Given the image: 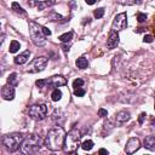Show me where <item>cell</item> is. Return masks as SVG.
<instances>
[{
  "instance_id": "6da1fadb",
  "label": "cell",
  "mask_w": 155,
  "mask_h": 155,
  "mask_svg": "<svg viewBox=\"0 0 155 155\" xmlns=\"http://www.w3.org/2000/svg\"><path fill=\"white\" fill-rule=\"evenodd\" d=\"M64 139H65V131L62 126H57L51 128L45 138V145L47 149L52 150V151H57L63 149V144H64Z\"/></svg>"
},
{
  "instance_id": "7a4b0ae2",
  "label": "cell",
  "mask_w": 155,
  "mask_h": 155,
  "mask_svg": "<svg viewBox=\"0 0 155 155\" xmlns=\"http://www.w3.org/2000/svg\"><path fill=\"white\" fill-rule=\"evenodd\" d=\"M42 145V139L39 134H35V133H31V134H28L25 136L22 145H21V153L23 154H35L40 150Z\"/></svg>"
},
{
  "instance_id": "3957f363",
  "label": "cell",
  "mask_w": 155,
  "mask_h": 155,
  "mask_svg": "<svg viewBox=\"0 0 155 155\" xmlns=\"http://www.w3.org/2000/svg\"><path fill=\"white\" fill-rule=\"evenodd\" d=\"M28 25H29L30 39L34 42V45H36V46H45L47 36L45 35V33L42 30V25H40L39 23H36L34 21H29Z\"/></svg>"
},
{
  "instance_id": "277c9868",
  "label": "cell",
  "mask_w": 155,
  "mask_h": 155,
  "mask_svg": "<svg viewBox=\"0 0 155 155\" xmlns=\"http://www.w3.org/2000/svg\"><path fill=\"white\" fill-rule=\"evenodd\" d=\"M80 138H81V132L78 128H73L71 131L65 134L64 144H63V150L65 153H74L80 144Z\"/></svg>"
},
{
  "instance_id": "5b68a950",
  "label": "cell",
  "mask_w": 155,
  "mask_h": 155,
  "mask_svg": "<svg viewBox=\"0 0 155 155\" xmlns=\"http://www.w3.org/2000/svg\"><path fill=\"white\" fill-rule=\"evenodd\" d=\"M24 138L25 136H23L22 133H11L2 138V144L8 151H16L21 148Z\"/></svg>"
},
{
  "instance_id": "8992f818",
  "label": "cell",
  "mask_w": 155,
  "mask_h": 155,
  "mask_svg": "<svg viewBox=\"0 0 155 155\" xmlns=\"http://www.w3.org/2000/svg\"><path fill=\"white\" fill-rule=\"evenodd\" d=\"M28 115L34 120H42L47 115V105L46 104H34L28 109Z\"/></svg>"
},
{
  "instance_id": "52a82bcc",
  "label": "cell",
  "mask_w": 155,
  "mask_h": 155,
  "mask_svg": "<svg viewBox=\"0 0 155 155\" xmlns=\"http://www.w3.org/2000/svg\"><path fill=\"white\" fill-rule=\"evenodd\" d=\"M46 64H47V58L46 57H42V56L41 57H36V58H34L29 63V65L25 69V71L27 73H30V74L40 73V71H42L46 68Z\"/></svg>"
},
{
  "instance_id": "ba28073f",
  "label": "cell",
  "mask_w": 155,
  "mask_h": 155,
  "mask_svg": "<svg viewBox=\"0 0 155 155\" xmlns=\"http://www.w3.org/2000/svg\"><path fill=\"white\" fill-rule=\"evenodd\" d=\"M126 27H127V15L125 12L116 15L114 17V19H113L111 29L113 30H116V31H120V30L126 29Z\"/></svg>"
},
{
  "instance_id": "9c48e42d",
  "label": "cell",
  "mask_w": 155,
  "mask_h": 155,
  "mask_svg": "<svg viewBox=\"0 0 155 155\" xmlns=\"http://www.w3.org/2000/svg\"><path fill=\"white\" fill-rule=\"evenodd\" d=\"M119 41H120L119 33L116 30H113L111 29L109 31V35H108V39H107V47L109 50H113V48H115L119 45Z\"/></svg>"
},
{
  "instance_id": "30bf717a",
  "label": "cell",
  "mask_w": 155,
  "mask_h": 155,
  "mask_svg": "<svg viewBox=\"0 0 155 155\" xmlns=\"http://www.w3.org/2000/svg\"><path fill=\"white\" fill-rule=\"evenodd\" d=\"M139 148H140V142H139V139L132 137V138H130V139L127 140L126 147H125V151H126L127 154H133V153H136Z\"/></svg>"
},
{
  "instance_id": "8fae6325",
  "label": "cell",
  "mask_w": 155,
  "mask_h": 155,
  "mask_svg": "<svg viewBox=\"0 0 155 155\" xmlns=\"http://www.w3.org/2000/svg\"><path fill=\"white\" fill-rule=\"evenodd\" d=\"M46 82L48 86H53V87H61L67 85V79L62 75H54L50 79H46Z\"/></svg>"
},
{
  "instance_id": "7c38bea8",
  "label": "cell",
  "mask_w": 155,
  "mask_h": 155,
  "mask_svg": "<svg viewBox=\"0 0 155 155\" xmlns=\"http://www.w3.org/2000/svg\"><path fill=\"white\" fill-rule=\"evenodd\" d=\"M56 4V0H48V1H38V0H29L28 1V5L29 6H35L39 11H42L45 10L46 7L48 6H52Z\"/></svg>"
},
{
  "instance_id": "4fadbf2b",
  "label": "cell",
  "mask_w": 155,
  "mask_h": 155,
  "mask_svg": "<svg viewBox=\"0 0 155 155\" xmlns=\"http://www.w3.org/2000/svg\"><path fill=\"white\" fill-rule=\"evenodd\" d=\"M1 96L5 101H12L15 98V86L13 85H5L1 90Z\"/></svg>"
},
{
  "instance_id": "5bb4252c",
  "label": "cell",
  "mask_w": 155,
  "mask_h": 155,
  "mask_svg": "<svg viewBox=\"0 0 155 155\" xmlns=\"http://www.w3.org/2000/svg\"><path fill=\"white\" fill-rule=\"evenodd\" d=\"M130 119H131V115H130V113L126 111V110L119 111V113L116 114V116H115V120H116V124H117V125H122V124L127 122Z\"/></svg>"
},
{
  "instance_id": "9a60e30c",
  "label": "cell",
  "mask_w": 155,
  "mask_h": 155,
  "mask_svg": "<svg viewBox=\"0 0 155 155\" xmlns=\"http://www.w3.org/2000/svg\"><path fill=\"white\" fill-rule=\"evenodd\" d=\"M29 56H30V51L27 50V51H24V52H22V53H19L18 56L15 57V63L18 64V65H22V64H24V63L28 62Z\"/></svg>"
},
{
  "instance_id": "2e32d148",
  "label": "cell",
  "mask_w": 155,
  "mask_h": 155,
  "mask_svg": "<svg viewBox=\"0 0 155 155\" xmlns=\"http://www.w3.org/2000/svg\"><path fill=\"white\" fill-rule=\"evenodd\" d=\"M143 144H144V147H145L147 149L154 151V150H155V137H154V136H148V137H145Z\"/></svg>"
},
{
  "instance_id": "e0dca14e",
  "label": "cell",
  "mask_w": 155,
  "mask_h": 155,
  "mask_svg": "<svg viewBox=\"0 0 155 155\" xmlns=\"http://www.w3.org/2000/svg\"><path fill=\"white\" fill-rule=\"evenodd\" d=\"M52 120H53L58 126H61V125L64 122V114H63L62 111H59V110H54V113L52 114Z\"/></svg>"
},
{
  "instance_id": "ac0fdd59",
  "label": "cell",
  "mask_w": 155,
  "mask_h": 155,
  "mask_svg": "<svg viewBox=\"0 0 155 155\" xmlns=\"http://www.w3.org/2000/svg\"><path fill=\"white\" fill-rule=\"evenodd\" d=\"M75 64H76V67H78L79 69H86V68L88 67V61H87L86 57L82 56V57H79V58L76 59Z\"/></svg>"
},
{
  "instance_id": "d6986e66",
  "label": "cell",
  "mask_w": 155,
  "mask_h": 155,
  "mask_svg": "<svg viewBox=\"0 0 155 155\" xmlns=\"http://www.w3.org/2000/svg\"><path fill=\"white\" fill-rule=\"evenodd\" d=\"M61 98H62V91L59 88H54L52 91V93H51V99L53 102H58Z\"/></svg>"
},
{
  "instance_id": "ffe728a7",
  "label": "cell",
  "mask_w": 155,
  "mask_h": 155,
  "mask_svg": "<svg viewBox=\"0 0 155 155\" xmlns=\"http://www.w3.org/2000/svg\"><path fill=\"white\" fill-rule=\"evenodd\" d=\"M114 128V126H113V124H111V121H109V120H107L104 124H103V133L102 134H109L110 132H111V130Z\"/></svg>"
},
{
  "instance_id": "44dd1931",
  "label": "cell",
  "mask_w": 155,
  "mask_h": 155,
  "mask_svg": "<svg viewBox=\"0 0 155 155\" xmlns=\"http://www.w3.org/2000/svg\"><path fill=\"white\" fill-rule=\"evenodd\" d=\"M58 39H59V41H61V42H68V41H70V40L73 39V31L64 33V34H62Z\"/></svg>"
},
{
  "instance_id": "7402d4cb",
  "label": "cell",
  "mask_w": 155,
  "mask_h": 155,
  "mask_svg": "<svg viewBox=\"0 0 155 155\" xmlns=\"http://www.w3.org/2000/svg\"><path fill=\"white\" fill-rule=\"evenodd\" d=\"M19 47H21V44H19L18 41H16V40H12L11 44H10V48H8V51H10L11 53H16V52L19 50Z\"/></svg>"
},
{
  "instance_id": "603a6c76",
  "label": "cell",
  "mask_w": 155,
  "mask_h": 155,
  "mask_svg": "<svg viewBox=\"0 0 155 155\" xmlns=\"http://www.w3.org/2000/svg\"><path fill=\"white\" fill-rule=\"evenodd\" d=\"M7 84L13 85V86H16V85L18 84V78H17V74H16V73H11V74L8 75V78H7Z\"/></svg>"
},
{
  "instance_id": "cb8c5ba5",
  "label": "cell",
  "mask_w": 155,
  "mask_h": 155,
  "mask_svg": "<svg viewBox=\"0 0 155 155\" xmlns=\"http://www.w3.org/2000/svg\"><path fill=\"white\" fill-rule=\"evenodd\" d=\"M81 148H82L84 150H87V151H90V150L93 148V142H92L91 139L84 140V142L81 143Z\"/></svg>"
},
{
  "instance_id": "d4e9b609",
  "label": "cell",
  "mask_w": 155,
  "mask_h": 155,
  "mask_svg": "<svg viewBox=\"0 0 155 155\" xmlns=\"http://www.w3.org/2000/svg\"><path fill=\"white\" fill-rule=\"evenodd\" d=\"M11 7H12V10L16 12V13H21V15H24L25 13V11L17 4V2H12V5H11Z\"/></svg>"
},
{
  "instance_id": "484cf974",
  "label": "cell",
  "mask_w": 155,
  "mask_h": 155,
  "mask_svg": "<svg viewBox=\"0 0 155 155\" xmlns=\"http://www.w3.org/2000/svg\"><path fill=\"white\" fill-rule=\"evenodd\" d=\"M47 17H48L50 21H61V19H63V17L61 15H58L57 12H54V11H52Z\"/></svg>"
},
{
  "instance_id": "4316f807",
  "label": "cell",
  "mask_w": 155,
  "mask_h": 155,
  "mask_svg": "<svg viewBox=\"0 0 155 155\" xmlns=\"http://www.w3.org/2000/svg\"><path fill=\"white\" fill-rule=\"evenodd\" d=\"M103 15H104V8H103V7H99V8L94 10V12H93V16H94L97 19H98V18H102Z\"/></svg>"
},
{
  "instance_id": "83f0119b",
  "label": "cell",
  "mask_w": 155,
  "mask_h": 155,
  "mask_svg": "<svg viewBox=\"0 0 155 155\" xmlns=\"http://www.w3.org/2000/svg\"><path fill=\"white\" fill-rule=\"evenodd\" d=\"M85 90L82 88V87H78V88H74V94L76 96V97H84L85 96Z\"/></svg>"
},
{
  "instance_id": "f1b7e54d",
  "label": "cell",
  "mask_w": 155,
  "mask_h": 155,
  "mask_svg": "<svg viewBox=\"0 0 155 155\" xmlns=\"http://www.w3.org/2000/svg\"><path fill=\"white\" fill-rule=\"evenodd\" d=\"M120 2L124 5H134V4L138 5L142 2V0H120Z\"/></svg>"
},
{
  "instance_id": "f546056e",
  "label": "cell",
  "mask_w": 155,
  "mask_h": 155,
  "mask_svg": "<svg viewBox=\"0 0 155 155\" xmlns=\"http://www.w3.org/2000/svg\"><path fill=\"white\" fill-rule=\"evenodd\" d=\"M82 85H84V80H82V79H75V80L73 81V87H74V88L82 87Z\"/></svg>"
},
{
  "instance_id": "4dcf8cb0",
  "label": "cell",
  "mask_w": 155,
  "mask_h": 155,
  "mask_svg": "<svg viewBox=\"0 0 155 155\" xmlns=\"http://www.w3.org/2000/svg\"><path fill=\"white\" fill-rule=\"evenodd\" d=\"M35 85H36L38 87H40V88H42V87H46V86H47L46 79H40V80H36Z\"/></svg>"
},
{
  "instance_id": "1f68e13d",
  "label": "cell",
  "mask_w": 155,
  "mask_h": 155,
  "mask_svg": "<svg viewBox=\"0 0 155 155\" xmlns=\"http://www.w3.org/2000/svg\"><path fill=\"white\" fill-rule=\"evenodd\" d=\"M98 116H101V117H107V116H108V111H107V109H104V108H99V109H98Z\"/></svg>"
},
{
  "instance_id": "d6a6232c",
  "label": "cell",
  "mask_w": 155,
  "mask_h": 155,
  "mask_svg": "<svg viewBox=\"0 0 155 155\" xmlns=\"http://www.w3.org/2000/svg\"><path fill=\"white\" fill-rule=\"evenodd\" d=\"M137 19H138L139 23L145 22V19H147V15H144V13H138V15H137Z\"/></svg>"
},
{
  "instance_id": "836d02e7",
  "label": "cell",
  "mask_w": 155,
  "mask_h": 155,
  "mask_svg": "<svg viewBox=\"0 0 155 155\" xmlns=\"http://www.w3.org/2000/svg\"><path fill=\"white\" fill-rule=\"evenodd\" d=\"M145 116H147V114H145V113H140V115L138 116V124H139V125H142V124L144 122Z\"/></svg>"
},
{
  "instance_id": "e575fe53",
  "label": "cell",
  "mask_w": 155,
  "mask_h": 155,
  "mask_svg": "<svg viewBox=\"0 0 155 155\" xmlns=\"http://www.w3.org/2000/svg\"><path fill=\"white\" fill-rule=\"evenodd\" d=\"M153 40H154V38L151 35H145L144 39H143L144 42H153Z\"/></svg>"
},
{
  "instance_id": "d590c367",
  "label": "cell",
  "mask_w": 155,
  "mask_h": 155,
  "mask_svg": "<svg viewBox=\"0 0 155 155\" xmlns=\"http://www.w3.org/2000/svg\"><path fill=\"white\" fill-rule=\"evenodd\" d=\"M42 30H44V33H45V35H46V36H50V35H51V30H50L48 28L42 27Z\"/></svg>"
},
{
  "instance_id": "8d00e7d4",
  "label": "cell",
  "mask_w": 155,
  "mask_h": 155,
  "mask_svg": "<svg viewBox=\"0 0 155 155\" xmlns=\"http://www.w3.org/2000/svg\"><path fill=\"white\" fill-rule=\"evenodd\" d=\"M85 1H86V4H87V5H93L97 0H85Z\"/></svg>"
},
{
  "instance_id": "74e56055",
  "label": "cell",
  "mask_w": 155,
  "mask_h": 155,
  "mask_svg": "<svg viewBox=\"0 0 155 155\" xmlns=\"http://www.w3.org/2000/svg\"><path fill=\"white\" fill-rule=\"evenodd\" d=\"M99 154H108V151L105 150V149H99V151H98Z\"/></svg>"
},
{
  "instance_id": "f35d334b",
  "label": "cell",
  "mask_w": 155,
  "mask_h": 155,
  "mask_svg": "<svg viewBox=\"0 0 155 155\" xmlns=\"http://www.w3.org/2000/svg\"><path fill=\"white\" fill-rule=\"evenodd\" d=\"M62 48H63L64 51H68V50H69V45H68V46H67V45H63V46H62Z\"/></svg>"
},
{
  "instance_id": "ab89813d",
  "label": "cell",
  "mask_w": 155,
  "mask_h": 155,
  "mask_svg": "<svg viewBox=\"0 0 155 155\" xmlns=\"http://www.w3.org/2000/svg\"><path fill=\"white\" fill-rule=\"evenodd\" d=\"M154 108H155V104H154Z\"/></svg>"
}]
</instances>
